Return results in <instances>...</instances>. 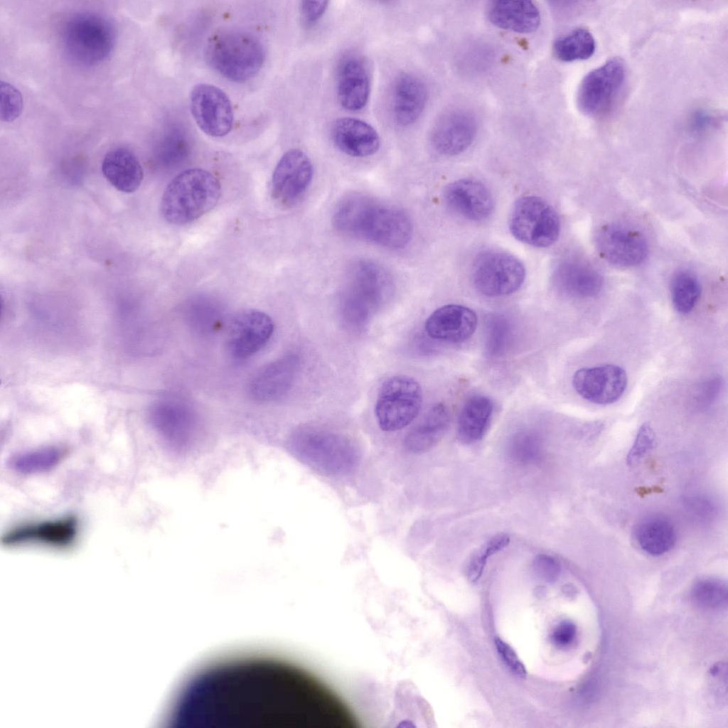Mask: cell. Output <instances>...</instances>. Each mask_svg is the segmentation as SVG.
I'll list each match as a JSON object with an SVG mask.
<instances>
[{"instance_id": "obj_1", "label": "cell", "mask_w": 728, "mask_h": 728, "mask_svg": "<svg viewBox=\"0 0 728 728\" xmlns=\"http://www.w3.org/2000/svg\"><path fill=\"white\" fill-rule=\"evenodd\" d=\"M344 702L300 667L266 656L230 658L192 675L168 716L174 728L337 727Z\"/></svg>"}, {"instance_id": "obj_2", "label": "cell", "mask_w": 728, "mask_h": 728, "mask_svg": "<svg viewBox=\"0 0 728 728\" xmlns=\"http://www.w3.org/2000/svg\"><path fill=\"white\" fill-rule=\"evenodd\" d=\"M333 223L344 235L391 250L403 248L412 235L411 219L403 210L361 194L343 198Z\"/></svg>"}, {"instance_id": "obj_3", "label": "cell", "mask_w": 728, "mask_h": 728, "mask_svg": "<svg viewBox=\"0 0 728 728\" xmlns=\"http://www.w3.org/2000/svg\"><path fill=\"white\" fill-rule=\"evenodd\" d=\"M392 288V279L380 264L369 260L353 262L346 272L340 296L341 314L351 328H363Z\"/></svg>"}, {"instance_id": "obj_4", "label": "cell", "mask_w": 728, "mask_h": 728, "mask_svg": "<svg viewBox=\"0 0 728 728\" xmlns=\"http://www.w3.org/2000/svg\"><path fill=\"white\" fill-rule=\"evenodd\" d=\"M220 195V183L210 172L202 168L187 169L166 186L161 198V213L171 224H187L213 208Z\"/></svg>"}, {"instance_id": "obj_5", "label": "cell", "mask_w": 728, "mask_h": 728, "mask_svg": "<svg viewBox=\"0 0 728 728\" xmlns=\"http://www.w3.org/2000/svg\"><path fill=\"white\" fill-rule=\"evenodd\" d=\"M205 58L208 65L225 78L242 82L259 73L264 63V50L254 35L227 31L209 38Z\"/></svg>"}, {"instance_id": "obj_6", "label": "cell", "mask_w": 728, "mask_h": 728, "mask_svg": "<svg viewBox=\"0 0 728 728\" xmlns=\"http://www.w3.org/2000/svg\"><path fill=\"white\" fill-rule=\"evenodd\" d=\"M115 36L113 25L106 17L94 12H80L63 22L60 42L72 61L92 66L101 63L110 55Z\"/></svg>"}, {"instance_id": "obj_7", "label": "cell", "mask_w": 728, "mask_h": 728, "mask_svg": "<svg viewBox=\"0 0 728 728\" xmlns=\"http://www.w3.org/2000/svg\"><path fill=\"white\" fill-rule=\"evenodd\" d=\"M422 392L412 378L398 375L381 385L375 405V415L380 428L395 432L409 425L418 415Z\"/></svg>"}, {"instance_id": "obj_8", "label": "cell", "mask_w": 728, "mask_h": 728, "mask_svg": "<svg viewBox=\"0 0 728 728\" xmlns=\"http://www.w3.org/2000/svg\"><path fill=\"white\" fill-rule=\"evenodd\" d=\"M625 82L624 62L619 58L608 60L582 80L577 93L579 108L594 118L608 115L618 103Z\"/></svg>"}, {"instance_id": "obj_9", "label": "cell", "mask_w": 728, "mask_h": 728, "mask_svg": "<svg viewBox=\"0 0 728 728\" xmlns=\"http://www.w3.org/2000/svg\"><path fill=\"white\" fill-rule=\"evenodd\" d=\"M510 230L519 241L537 247H547L557 240L560 222L554 208L543 199L520 198L512 209Z\"/></svg>"}, {"instance_id": "obj_10", "label": "cell", "mask_w": 728, "mask_h": 728, "mask_svg": "<svg viewBox=\"0 0 728 728\" xmlns=\"http://www.w3.org/2000/svg\"><path fill=\"white\" fill-rule=\"evenodd\" d=\"M472 281L482 294L497 297L516 291L522 285L525 270L515 256L500 250H487L475 259L471 269Z\"/></svg>"}, {"instance_id": "obj_11", "label": "cell", "mask_w": 728, "mask_h": 728, "mask_svg": "<svg viewBox=\"0 0 728 728\" xmlns=\"http://www.w3.org/2000/svg\"><path fill=\"white\" fill-rule=\"evenodd\" d=\"M190 106L196 123L207 135L222 137L232 129L234 113L231 102L220 88L207 83L195 85Z\"/></svg>"}, {"instance_id": "obj_12", "label": "cell", "mask_w": 728, "mask_h": 728, "mask_svg": "<svg viewBox=\"0 0 728 728\" xmlns=\"http://www.w3.org/2000/svg\"><path fill=\"white\" fill-rule=\"evenodd\" d=\"M274 331V323L265 313L247 309L236 314L228 323L226 344L236 359L251 357L262 348Z\"/></svg>"}, {"instance_id": "obj_13", "label": "cell", "mask_w": 728, "mask_h": 728, "mask_svg": "<svg viewBox=\"0 0 728 728\" xmlns=\"http://www.w3.org/2000/svg\"><path fill=\"white\" fill-rule=\"evenodd\" d=\"M151 422L159 435L172 446L187 444L193 437L198 419L195 410L178 397L163 398L150 411Z\"/></svg>"}, {"instance_id": "obj_14", "label": "cell", "mask_w": 728, "mask_h": 728, "mask_svg": "<svg viewBox=\"0 0 728 728\" xmlns=\"http://www.w3.org/2000/svg\"><path fill=\"white\" fill-rule=\"evenodd\" d=\"M596 248L602 258L619 267H633L647 257L648 246L643 235L615 224L600 227L594 235Z\"/></svg>"}, {"instance_id": "obj_15", "label": "cell", "mask_w": 728, "mask_h": 728, "mask_svg": "<svg viewBox=\"0 0 728 728\" xmlns=\"http://www.w3.org/2000/svg\"><path fill=\"white\" fill-rule=\"evenodd\" d=\"M313 176V166L301 150L287 151L278 161L271 181L272 196L278 203L294 204L306 192Z\"/></svg>"}, {"instance_id": "obj_16", "label": "cell", "mask_w": 728, "mask_h": 728, "mask_svg": "<svg viewBox=\"0 0 728 728\" xmlns=\"http://www.w3.org/2000/svg\"><path fill=\"white\" fill-rule=\"evenodd\" d=\"M572 385L584 400L597 405H609L623 395L627 375L622 368L615 365L583 368L574 374Z\"/></svg>"}, {"instance_id": "obj_17", "label": "cell", "mask_w": 728, "mask_h": 728, "mask_svg": "<svg viewBox=\"0 0 728 728\" xmlns=\"http://www.w3.org/2000/svg\"><path fill=\"white\" fill-rule=\"evenodd\" d=\"M77 534V523L72 517L29 523L16 527L2 537L4 545L10 547L42 545L67 547Z\"/></svg>"}, {"instance_id": "obj_18", "label": "cell", "mask_w": 728, "mask_h": 728, "mask_svg": "<svg viewBox=\"0 0 728 728\" xmlns=\"http://www.w3.org/2000/svg\"><path fill=\"white\" fill-rule=\"evenodd\" d=\"M300 367L299 357L285 355L260 369L249 384L250 397L259 402H269L284 397L292 387Z\"/></svg>"}, {"instance_id": "obj_19", "label": "cell", "mask_w": 728, "mask_h": 728, "mask_svg": "<svg viewBox=\"0 0 728 728\" xmlns=\"http://www.w3.org/2000/svg\"><path fill=\"white\" fill-rule=\"evenodd\" d=\"M478 129L471 112L455 109L444 114L434 126L431 141L437 151L454 156L464 151L473 141Z\"/></svg>"}, {"instance_id": "obj_20", "label": "cell", "mask_w": 728, "mask_h": 728, "mask_svg": "<svg viewBox=\"0 0 728 728\" xmlns=\"http://www.w3.org/2000/svg\"><path fill=\"white\" fill-rule=\"evenodd\" d=\"M444 198L452 212L471 221L486 219L493 209L489 190L473 179H461L450 183L444 191Z\"/></svg>"}, {"instance_id": "obj_21", "label": "cell", "mask_w": 728, "mask_h": 728, "mask_svg": "<svg viewBox=\"0 0 728 728\" xmlns=\"http://www.w3.org/2000/svg\"><path fill=\"white\" fill-rule=\"evenodd\" d=\"M478 323L476 313L459 304H448L436 309L425 322V331L434 340L450 343L463 342L475 332Z\"/></svg>"}, {"instance_id": "obj_22", "label": "cell", "mask_w": 728, "mask_h": 728, "mask_svg": "<svg viewBox=\"0 0 728 728\" xmlns=\"http://www.w3.org/2000/svg\"><path fill=\"white\" fill-rule=\"evenodd\" d=\"M553 277L557 289L574 298L596 296L601 290L604 282L602 275L594 267L576 258L560 262Z\"/></svg>"}, {"instance_id": "obj_23", "label": "cell", "mask_w": 728, "mask_h": 728, "mask_svg": "<svg viewBox=\"0 0 728 728\" xmlns=\"http://www.w3.org/2000/svg\"><path fill=\"white\" fill-rule=\"evenodd\" d=\"M370 94V78L364 61L350 55L341 62L337 75V96L341 105L349 111H358L366 105Z\"/></svg>"}, {"instance_id": "obj_24", "label": "cell", "mask_w": 728, "mask_h": 728, "mask_svg": "<svg viewBox=\"0 0 728 728\" xmlns=\"http://www.w3.org/2000/svg\"><path fill=\"white\" fill-rule=\"evenodd\" d=\"M331 137L339 150L353 157L375 154L380 146L377 131L368 123L353 117H341L331 127Z\"/></svg>"}, {"instance_id": "obj_25", "label": "cell", "mask_w": 728, "mask_h": 728, "mask_svg": "<svg viewBox=\"0 0 728 728\" xmlns=\"http://www.w3.org/2000/svg\"><path fill=\"white\" fill-rule=\"evenodd\" d=\"M427 99L426 86L418 77L410 73L398 76L392 91V111L395 121L401 126L414 124L422 114Z\"/></svg>"}, {"instance_id": "obj_26", "label": "cell", "mask_w": 728, "mask_h": 728, "mask_svg": "<svg viewBox=\"0 0 728 728\" xmlns=\"http://www.w3.org/2000/svg\"><path fill=\"white\" fill-rule=\"evenodd\" d=\"M487 16L496 26L519 33H532L540 23L537 7L528 0L493 1L488 7Z\"/></svg>"}, {"instance_id": "obj_27", "label": "cell", "mask_w": 728, "mask_h": 728, "mask_svg": "<svg viewBox=\"0 0 728 728\" xmlns=\"http://www.w3.org/2000/svg\"><path fill=\"white\" fill-rule=\"evenodd\" d=\"M102 171L107 180L118 191H135L143 178V171L136 155L129 149L117 147L105 156Z\"/></svg>"}, {"instance_id": "obj_28", "label": "cell", "mask_w": 728, "mask_h": 728, "mask_svg": "<svg viewBox=\"0 0 728 728\" xmlns=\"http://www.w3.org/2000/svg\"><path fill=\"white\" fill-rule=\"evenodd\" d=\"M493 405L486 396L476 395L466 400L457 420V435L464 443L481 439L490 424Z\"/></svg>"}, {"instance_id": "obj_29", "label": "cell", "mask_w": 728, "mask_h": 728, "mask_svg": "<svg viewBox=\"0 0 728 728\" xmlns=\"http://www.w3.org/2000/svg\"><path fill=\"white\" fill-rule=\"evenodd\" d=\"M450 422V413L443 403L433 406L423 419L408 434L406 441L414 450H426L444 436Z\"/></svg>"}, {"instance_id": "obj_30", "label": "cell", "mask_w": 728, "mask_h": 728, "mask_svg": "<svg viewBox=\"0 0 728 728\" xmlns=\"http://www.w3.org/2000/svg\"><path fill=\"white\" fill-rule=\"evenodd\" d=\"M636 537L642 550L651 555L658 556L666 553L674 546L676 532L670 520L664 517L653 516L639 524Z\"/></svg>"}, {"instance_id": "obj_31", "label": "cell", "mask_w": 728, "mask_h": 728, "mask_svg": "<svg viewBox=\"0 0 728 728\" xmlns=\"http://www.w3.org/2000/svg\"><path fill=\"white\" fill-rule=\"evenodd\" d=\"M62 449L46 446L18 452L11 455L7 461L9 468L20 475H37L56 467L64 457Z\"/></svg>"}, {"instance_id": "obj_32", "label": "cell", "mask_w": 728, "mask_h": 728, "mask_svg": "<svg viewBox=\"0 0 728 728\" xmlns=\"http://www.w3.org/2000/svg\"><path fill=\"white\" fill-rule=\"evenodd\" d=\"M596 43L592 34L584 28H577L558 38L553 46L555 56L570 62L586 60L594 54Z\"/></svg>"}, {"instance_id": "obj_33", "label": "cell", "mask_w": 728, "mask_h": 728, "mask_svg": "<svg viewBox=\"0 0 728 728\" xmlns=\"http://www.w3.org/2000/svg\"><path fill=\"white\" fill-rule=\"evenodd\" d=\"M671 300L675 310L682 314L692 311L701 294V287L696 276L687 271L677 272L670 286Z\"/></svg>"}, {"instance_id": "obj_34", "label": "cell", "mask_w": 728, "mask_h": 728, "mask_svg": "<svg viewBox=\"0 0 728 728\" xmlns=\"http://www.w3.org/2000/svg\"><path fill=\"white\" fill-rule=\"evenodd\" d=\"M223 316L218 306L206 301L191 303L184 312L185 320L190 328L204 336L218 331L223 324Z\"/></svg>"}, {"instance_id": "obj_35", "label": "cell", "mask_w": 728, "mask_h": 728, "mask_svg": "<svg viewBox=\"0 0 728 728\" xmlns=\"http://www.w3.org/2000/svg\"><path fill=\"white\" fill-rule=\"evenodd\" d=\"M513 339L508 319L500 314H491L486 322V349L492 358L500 357L508 350Z\"/></svg>"}, {"instance_id": "obj_36", "label": "cell", "mask_w": 728, "mask_h": 728, "mask_svg": "<svg viewBox=\"0 0 728 728\" xmlns=\"http://www.w3.org/2000/svg\"><path fill=\"white\" fill-rule=\"evenodd\" d=\"M692 597L702 608L722 609L727 605V587L724 582L717 579H700L692 587Z\"/></svg>"}, {"instance_id": "obj_37", "label": "cell", "mask_w": 728, "mask_h": 728, "mask_svg": "<svg viewBox=\"0 0 728 728\" xmlns=\"http://www.w3.org/2000/svg\"><path fill=\"white\" fill-rule=\"evenodd\" d=\"M542 454V440L535 432L520 431L510 441L509 455L517 463L528 464L536 462Z\"/></svg>"}, {"instance_id": "obj_38", "label": "cell", "mask_w": 728, "mask_h": 728, "mask_svg": "<svg viewBox=\"0 0 728 728\" xmlns=\"http://www.w3.org/2000/svg\"><path fill=\"white\" fill-rule=\"evenodd\" d=\"M510 538L505 534L497 535L486 542L472 556L468 566V577L474 582L481 576L488 559L505 548Z\"/></svg>"}, {"instance_id": "obj_39", "label": "cell", "mask_w": 728, "mask_h": 728, "mask_svg": "<svg viewBox=\"0 0 728 728\" xmlns=\"http://www.w3.org/2000/svg\"><path fill=\"white\" fill-rule=\"evenodd\" d=\"M23 99L20 92L12 85L3 80L0 82V119L9 122L21 114Z\"/></svg>"}, {"instance_id": "obj_40", "label": "cell", "mask_w": 728, "mask_h": 728, "mask_svg": "<svg viewBox=\"0 0 728 728\" xmlns=\"http://www.w3.org/2000/svg\"><path fill=\"white\" fill-rule=\"evenodd\" d=\"M655 434L648 423L643 424L639 428L634 442L628 452L627 462L635 464L646 455L653 447Z\"/></svg>"}, {"instance_id": "obj_41", "label": "cell", "mask_w": 728, "mask_h": 728, "mask_svg": "<svg viewBox=\"0 0 728 728\" xmlns=\"http://www.w3.org/2000/svg\"><path fill=\"white\" fill-rule=\"evenodd\" d=\"M494 643L497 652L508 668L518 678H525L527 670L514 649L499 637L495 638Z\"/></svg>"}, {"instance_id": "obj_42", "label": "cell", "mask_w": 728, "mask_h": 728, "mask_svg": "<svg viewBox=\"0 0 728 728\" xmlns=\"http://www.w3.org/2000/svg\"><path fill=\"white\" fill-rule=\"evenodd\" d=\"M577 636V626L571 621L563 620L554 628L550 639L556 646L564 648L575 641Z\"/></svg>"}, {"instance_id": "obj_43", "label": "cell", "mask_w": 728, "mask_h": 728, "mask_svg": "<svg viewBox=\"0 0 728 728\" xmlns=\"http://www.w3.org/2000/svg\"><path fill=\"white\" fill-rule=\"evenodd\" d=\"M534 567L539 576L549 582L555 580L560 572L559 562L547 555L537 556L534 561Z\"/></svg>"}, {"instance_id": "obj_44", "label": "cell", "mask_w": 728, "mask_h": 728, "mask_svg": "<svg viewBox=\"0 0 728 728\" xmlns=\"http://www.w3.org/2000/svg\"><path fill=\"white\" fill-rule=\"evenodd\" d=\"M328 1L326 0H304L301 2V17L306 24L318 21L326 12Z\"/></svg>"}]
</instances>
